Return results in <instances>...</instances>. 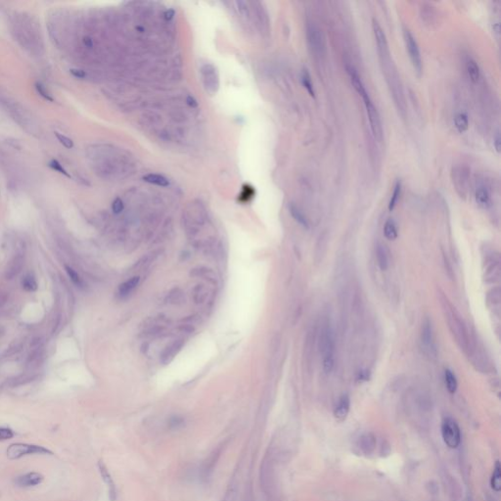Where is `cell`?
<instances>
[{"mask_svg": "<svg viewBox=\"0 0 501 501\" xmlns=\"http://www.w3.org/2000/svg\"><path fill=\"white\" fill-rule=\"evenodd\" d=\"M440 301L443 306V311L445 313L446 320L448 321L449 324V328L451 329V333L456 340V343L461 349L467 351L469 347L468 334L465 325L460 318L459 313L456 311L455 307H453L451 301L448 300V298L443 293L440 294Z\"/></svg>", "mask_w": 501, "mask_h": 501, "instance_id": "obj_1", "label": "cell"}, {"mask_svg": "<svg viewBox=\"0 0 501 501\" xmlns=\"http://www.w3.org/2000/svg\"><path fill=\"white\" fill-rule=\"evenodd\" d=\"M381 64L383 66V70L386 76V81L388 83V85L391 89L392 95L394 97L395 103L401 112V116H405V101L403 96V91L401 87V80L398 75V72L396 68L393 65V62L391 61V57H384L380 58Z\"/></svg>", "mask_w": 501, "mask_h": 501, "instance_id": "obj_2", "label": "cell"}, {"mask_svg": "<svg viewBox=\"0 0 501 501\" xmlns=\"http://www.w3.org/2000/svg\"><path fill=\"white\" fill-rule=\"evenodd\" d=\"M319 349L322 354V366L325 373L332 372L335 365L334 358V340L330 328L325 327L320 334L319 338Z\"/></svg>", "mask_w": 501, "mask_h": 501, "instance_id": "obj_3", "label": "cell"}, {"mask_svg": "<svg viewBox=\"0 0 501 501\" xmlns=\"http://www.w3.org/2000/svg\"><path fill=\"white\" fill-rule=\"evenodd\" d=\"M470 168L465 165H457L451 169V180L458 196L466 199L470 187Z\"/></svg>", "mask_w": 501, "mask_h": 501, "instance_id": "obj_4", "label": "cell"}, {"mask_svg": "<svg viewBox=\"0 0 501 501\" xmlns=\"http://www.w3.org/2000/svg\"><path fill=\"white\" fill-rule=\"evenodd\" d=\"M359 96H361L362 100L364 102L373 136L377 141L381 142L383 140V127H382V123H381V118H380L379 112L375 108L367 90L364 91L363 93H361Z\"/></svg>", "mask_w": 501, "mask_h": 501, "instance_id": "obj_5", "label": "cell"}, {"mask_svg": "<svg viewBox=\"0 0 501 501\" xmlns=\"http://www.w3.org/2000/svg\"><path fill=\"white\" fill-rule=\"evenodd\" d=\"M6 453H7V457L10 460H16V459H19L23 456L35 455V454L53 455V452L44 447H41V446H37V445H30V444H22V443L12 444L7 449Z\"/></svg>", "mask_w": 501, "mask_h": 501, "instance_id": "obj_6", "label": "cell"}, {"mask_svg": "<svg viewBox=\"0 0 501 501\" xmlns=\"http://www.w3.org/2000/svg\"><path fill=\"white\" fill-rule=\"evenodd\" d=\"M307 42L312 52L316 56H322L325 53V38L322 30L314 23H308L306 27Z\"/></svg>", "mask_w": 501, "mask_h": 501, "instance_id": "obj_7", "label": "cell"}, {"mask_svg": "<svg viewBox=\"0 0 501 501\" xmlns=\"http://www.w3.org/2000/svg\"><path fill=\"white\" fill-rule=\"evenodd\" d=\"M403 38H404L406 50L408 53L409 59L411 61V64H412L415 72L420 76L422 73V70H423V63H422V57L420 54L417 42L408 30H404Z\"/></svg>", "mask_w": 501, "mask_h": 501, "instance_id": "obj_8", "label": "cell"}, {"mask_svg": "<svg viewBox=\"0 0 501 501\" xmlns=\"http://www.w3.org/2000/svg\"><path fill=\"white\" fill-rule=\"evenodd\" d=\"M442 434L445 444L450 449H456L461 441L460 429L457 423L451 419L446 418L442 425Z\"/></svg>", "mask_w": 501, "mask_h": 501, "instance_id": "obj_9", "label": "cell"}, {"mask_svg": "<svg viewBox=\"0 0 501 501\" xmlns=\"http://www.w3.org/2000/svg\"><path fill=\"white\" fill-rule=\"evenodd\" d=\"M421 343H422L424 350L429 355L436 356L437 349H436V344H435L433 326H432V322L428 318H426L425 321L422 323Z\"/></svg>", "mask_w": 501, "mask_h": 501, "instance_id": "obj_10", "label": "cell"}, {"mask_svg": "<svg viewBox=\"0 0 501 501\" xmlns=\"http://www.w3.org/2000/svg\"><path fill=\"white\" fill-rule=\"evenodd\" d=\"M372 30H373L374 38L376 41L379 57L390 56V49H389V44L387 42L386 35H385L382 27L380 26L379 22L376 19H373V21H372Z\"/></svg>", "mask_w": 501, "mask_h": 501, "instance_id": "obj_11", "label": "cell"}, {"mask_svg": "<svg viewBox=\"0 0 501 501\" xmlns=\"http://www.w3.org/2000/svg\"><path fill=\"white\" fill-rule=\"evenodd\" d=\"M98 469H99V473H100L101 478L103 480V482L105 483V485L107 486L108 488V493H109V499L111 501H117V497H118V492H117V487L115 485V482L107 468V466L104 464V462L100 460L98 462Z\"/></svg>", "mask_w": 501, "mask_h": 501, "instance_id": "obj_12", "label": "cell"}, {"mask_svg": "<svg viewBox=\"0 0 501 501\" xmlns=\"http://www.w3.org/2000/svg\"><path fill=\"white\" fill-rule=\"evenodd\" d=\"M184 346V341L182 339H177V340H174L173 342H171L169 345H167L165 350L163 351V352L161 353V357H160V361L166 365V364H168L174 357L175 355L181 351L182 347Z\"/></svg>", "mask_w": 501, "mask_h": 501, "instance_id": "obj_13", "label": "cell"}, {"mask_svg": "<svg viewBox=\"0 0 501 501\" xmlns=\"http://www.w3.org/2000/svg\"><path fill=\"white\" fill-rule=\"evenodd\" d=\"M44 480L43 475L38 472H31L28 474H25L21 477H18L15 480V483L17 486L21 488H29V487H36L41 485Z\"/></svg>", "mask_w": 501, "mask_h": 501, "instance_id": "obj_14", "label": "cell"}, {"mask_svg": "<svg viewBox=\"0 0 501 501\" xmlns=\"http://www.w3.org/2000/svg\"><path fill=\"white\" fill-rule=\"evenodd\" d=\"M24 260H25V258H24V255L22 253L16 254L10 260V262L7 264V267H6V270H5V277L7 279H12L16 275H18V273L23 268Z\"/></svg>", "mask_w": 501, "mask_h": 501, "instance_id": "obj_15", "label": "cell"}, {"mask_svg": "<svg viewBox=\"0 0 501 501\" xmlns=\"http://www.w3.org/2000/svg\"><path fill=\"white\" fill-rule=\"evenodd\" d=\"M420 17L426 25H434L438 20V12L430 3L422 4L420 8Z\"/></svg>", "mask_w": 501, "mask_h": 501, "instance_id": "obj_16", "label": "cell"}, {"mask_svg": "<svg viewBox=\"0 0 501 501\" xmlns=\"http://www.w3.org/2000/svg\"><path fill=\"white\" fill-rule=\"evenodd\" d=\"M350 406H351L350 398L348 396H343L339 400L335 409H334L335 418L340 422L344 421L350 412Z\"/></svg>", "mask_w": 501, "mask_h": 501, "instance_id": "obj_17", "label": "cell"}, {"mask_svg": "<svg viewBox=\"0 0 501 501\" xmlns=\"http://www.w3.org/2000/svg\"><path fill=\"white\" fill-rule=\"evenodd\" d=\"M139 282H140L139 276H133V277L127 279L126 281H125L124 283H122L119 286V290H118L119 296L121 298L128 297L137 288V286L139 285Z\"/></svg>", "mask_w": 501, "mask_h": 501, "instance_id": "obj_18", "label": "cell"}, {"mask_svg": "<svg viewBox=\"0 0 501 501\" xmlns=\"http://www.w3.org/2000/svg\"><path fill=\"white\" fill-rule=\"evenodd\" d=\"M466 69H467V73H468L470 80L475 84L478 83L480 80L481 74H480V68H479L477 62L474 61L472 58H469L466 63Z\"/></svg>", "mask_w": 501, "mask_h": 501, "instance_id": "obj_19", "label": "cell"}, {"mask_svg": "<svg viewBox=\"0 0 501 501\" xmlns=\"http://www.w3.org/2000/svg\"><path fill=\"white\" fill-rule=\"evenodd\" d=\"M376 254H377V261H378L379 267L382 270H387L390 262H389V254H388V251L386 250L385 246L379 245L376 250Z\"/></svg>", "mask_w": 501, "mask_h": 501, "instance_id": "obj_20", "label": "cell"}, {"mask_svg": "<svg viewBox=\"0 0 501 501\" xmlns=\"http://www.w3.org/2000/svg\"><path fill=\"white\" fill-rule=\"evenodd\" d=\"M289 210H290V213L293 216V218L299 224H301V226H303L304 228H308L309 227V223H308L307 218L305 217V215L301 212V209L297 206H295L294 204H291L289 206Z\"/></svg>", "mask_w": 501, "mask_h": 501, "instance_id": "obj_21", "label": "cell"}, {"mask_svg": "<svg viewBox=\"0 0 501 501\" xmlns=\"http://www.w3.org/2000/svg\"><path fill=\"white\" fill-rule=\"evenodd\" d=\"M143 179H144V181L151 183V184H154V185H157V186L167 187L169 185L168 179L167 177H165L164 175H161V174L149 173V174H146L143 177Z\"/></svg>", "mask_w": 501, "mask_h": 501, "instance_id": "obj_22", "label": "cell"}, {"mask_svg": "<svg viewBox=\"0 0 501 501\" xmlns=\"http://www.w3.org/2000/svg\"><path fill=\"white\" fill-rule=\"evenodd\" d=\"M475 199L477 204H479L481 207H488L491 203V195L489 190L486 187H479L476 190L475 193Z\"/></svg>", "mask_w": 501, "mask_h": 501, "instance_id": "obj_23", "label": "cell"}, {"mask_svg": "<svg viewBox=\"0 0 501 501\" xmlns=\"http://www.w3.org/2000/svg\"><path fill=\"white\" fill-rule=\"evenodd\" d=\"M384 235L385 237L390 240V241H394L398 238V228H397V225L395 223L394 220L392 219H389L386 223H385V226H384Z\"/></svg>", "mask_w": 501, "mask_h": 501, "instance_id": "obj_24", "label": "cell"}, {"mask_svg": "<svg viewBox=\"0 0 501 501\" xmlns=\"http://www.w3.org/2000/svg\"><path fill=\"white\" fill-rule=\"evenodd\" d=\"M445 383H446V387H447L448 391L451 394H454L456 392L457 387H458L457 379H456L455 374L450 369H446V371H445Z\"/></svg>", "mask_w": 501, "mask_h": 501, "instance_id": "obj_25", "label": "cell"}, {"mask_svg": "<svg viewBox=\"0 0 501 501\" xmlns=\"http://www.w3.org/2000/svg\"><path fill=\"white\" fill-rule=\"evenodd\" d=\"M454 125L459 132H461V133L465 132L469 127V122H468L467 116L463 113L457 114L454 118Z\"/></svg>", "mask_w": 501, "mask_h": 501, "instance_id": "obj_26", "label": "cell"}, {"mask_svg": "<svg viewBox=\"0 0 501 501\" xmlns=\"http://www.w3.org/2000/svg\"><path fill=\"white\" fill-rule=\"evenodd\" d=\"M491 485H492V488L496 492H500L501 491V463L499 461L496 464V467H495V470H494V473H493V476H492V480H491Z\"/></svg>", "mask_w": 501, "mask_h": 501, "instance_id": "obj_27", "label": "cell"}, {"mask_svg": "<svg viewBox=\"0 0 501 501\" xmlns=\"http://www.w3.org/2000/svg\"><path fill=\"white\" fill-rule=\"evenodd\" d=\"M301 84L304 86V88L307 90V92L309 93V95L311 97H314L315 96L314 87H313L310 76H309V74H308V72L306 70H302V72H301Z\"/></svg>", "mask_w": 501, "mask_h": 501, "instance_id": "obj_28", "label": "cell"}, {"mask_svg": "<svg viewBox=\"0 0 501 501\" xmlns=\"http://www.w3.org/2000/svg\"><path fill=\"white\" fill-rule=\"evenodd\" d=\"M22 285H23V288L26 291H29V292H34V291H36L38 289L37 280L31 274H28V275H26L24 277V279L22 281Z\"/></svg>", "mask_w": 501, "mask_h": 501, "instance_id": "obj_29", "label": "cell"}, {"mask_svg": "<svg viewBox=\"0 0 501 501\" xmlns=\"http://www.w3.org/2000/svg\"><path fill=\"white\" fill-rule=\"evenodd\" d=\"M401 194V182L400 180H398V181H397V183H396V185H395V189H394L393 195H392L391 200H390V203H389V209H390L391 211H392V210L396 208V206H397L398 202L400 200Z\"/></svg>", "mask_w": 501, "mask_h": 501, "instance_id": "obj_30", "label": "cell"}, {"mask_svg": "<svg viewBox=\"0 0 501 501\" xmlns=\"http://www.w3.org/2000/svg\"><path fill=\"white\" fill-rule=\"evenodd\" d=\"M35 86H36V89H37L38 93H39V94H40L42 98H44L45 100L49 101V102H53V101H54V98L51 96L49 91L45 88V86H44L42 83L37 82V83H36V84H35Z\"/></svg>", "mask_w": 501, "mask_h": 501, "instance_id": "obj_31", "label": "cell"}, {"mask_svg": "<svg viewBox=\"0 0 501 501\" xmlns=\"http://www.w3.org/2000/svg\"><path fill=\"white\" fill-rule=\"evenodd\" d=\"M54 134H55L56 138L58 139V141H59V142H60V143H61V144L65 147V148H67V149H72V148L74 147V141H73L70 137H68V136L64 135L63 133L57 132V131H56Z\"/></svg>", "mask_w": 501, "mask_h": 501, "instance_id": "obj_32", "label": "cell"}, {"mask_svg": "<svg viewBox=\"0 0 501 501\" xmlns=\"http://www.w3.org/2000/svg\"><path fill=\"white\" fill-rule=\"evenodd\" d=\"M48 166L50 167L52 169H54V170L58 171L59 173H61V174L65 175V176H67V177L71 178V175L69 174V172H68V171L64 168V167H63V166H62V165H61V164H60L57 160H55V159L51 160L50 162L48 163Z\"/></svg>", "mask_w": 501, "mask_h": 501, "instance_id": "obj_33", "label": "cell"}, {"mask_svg": "<svg viewBox=\"0 0 501 501\" xmlns=\"http://www.w3.org/2000/svg\"><path fill=\"white\" fill-rule=\"evenodd\" d=\"M168 425H169L170 429L177 430L184 425V418L181 416H177V415L172 416V417H170V419L168 421Z\"/></svg>", "mask_w": 501, "mask_h": 501, "instance_id": "obj_34", "label": "cell"}, {"mask_svg": "<svg viewBox=\"0 0 501 501\" xmlns=\"http://www.w3.org/2000/svg\"><path fill=\"white\" fill-rule=\"evenodd\" d=\"M488 301L489 303H492L494 307H499L500 304H501V292H500V289H496V290H493L492 291V294L489 295L488 297Z\"/></svg>", "mask_w": 501, "mask_h": 501, "instance_id": "obj_35", "label": "cell"}, {"mask_svg": "<svg viewBox=\"0 0 501 501\" xmlns=\"http://www.w3.org/2000/svg\"><path fill=\"white\" fill-rule=\"evenodd\" d=\"M65 267H66V270H67V272H68V274H69V276H70L71 280H72V281H73L76 285L81 286L83 282H82V278H81V276L79 275V273H78L75 269H73L72 267H70V266H68V265H66Z\"/></svg>", "mask_w": 501, "mask_h": 501, "instance_id": "obj_36", "label": "cell"}, {"mask_svg": "<svg viewBox=\"0 0 501 501\" xmlns=\"http://www.w3.org/2000/svg\"><path fill=\"white\" fill-rule=\"evenodd\" d=\"M124 208H125L124 202L120 198H117L112 204V209H113L114 213H116V214L121 213L124 210Z\"/></svg>", "mask_w": 501, "mask_h": 501, "instance_id": "obj_37", "label": "cell"}, {"mask_svg": "<svg viewBox=\"0 0 501 501\" xmlns=\"http://www.w3.org/2000/svg\"><path fill=\"white\" fill-rule=\"evenodd\" d=\"M14 437V433L11 429L8 428H0V441H7Z\"/></svg>", "mask_w": 501, "mask_h": 501, "instance_id": "obj_38", "label": "cell"}, {"mask_svg": "<svg viewBox=\"0 0 501 501\" xmlns=\"http://www.w3.org/2000/svg\"><path fill=\"white\" fill-rule=\"evenodd\" d=\"M70 72L77 79H84L86 77V73L82 69H71Z\"/></svg>", "mask_w": 501, "mask_h": 501, "instance_id": "obj_39", "label": "cell"}, {"mask_svg": "<svg viewBox=\"0 0 501 501\" xmlns=\"http://www.w3.org/2000/svg\"><path fill=\"white\" fill-rule=\"evenodd\" d=\"M492 26H493V33L495 34V36L499 40L500 37H501V21L500 20L494 21V23H493Z\"/></svg>", "mask_w": 501, "mask_h": 501, "instance_id": "obj_40", "label": "cell"}, {"mask_svg": "<svg viewBox=\"0 0 501 501\" xmlns=\"http://www.w3.org/2000/svg\"><path fill=\"white\" fill-rule=\"evenodd\" d=\"M494 146H495V148H496V150H497V152H498V153H500V152H501V133H500V132H498V133L496 134V136H495V141H494Z\"/></svg>", "mask_w": 501, "mask_h": 501, "instance_id": "obj_41", "label": "cell"}, {"mask_svg": "<svg viewBox=\"0 0 501 501\" xmlns=\"http://www.w3.org/2000/svg\"><path fill=\"white\" fill-rule=\"evenodd\" d=\"M238 5L240 6L239 7V10L241 12V14L244 16V17H248L249 16V11L248 9L246 8L245 6V2H238Z\"/></svg>", "mask_w": 501, "mask_h": 501, "instance_id": "obj_42", "label": "cell"}, {"mask_svg": "<svg viewBox=\"0 0 501 501\" xmlns=\"http://www.w3.org/2000/svg\"><path fill=\"white\" fill-rule=\"evenodd\" d=\"M84 44L87 47V48H92L93 47V41L89 38V37H85L84 38Z\"/></svg>", "mask_w": 501, "mask_h": 501, "instance_id": "obj_43", "label": "cell"}, {"mask_svg": "<svg viewBox=\"0 0 501 501\" xmlns=\"http://www.w3.org/2000/svg\"><path fill=\"white\" fill-rule=\"evenodd\" d=\"M187 103H188V105H190L191 107H197V106H198L197 101L195 100V99H194V97H192V96H189V97L187 98Z\"/></svg>", "mask_w": 501, "mask_h": 501, "instance_id": "obj_44", "label": "cell"}, {"mask_svg": "<svg viewBox=\"0 0 501 501\" xmlns=\"http://www.w3.org/2000/svg\"><path fill=\"white\" fill-rule=\"evenodd\" d=\"M173 16H174V11L169 10V11H168V12H167V14H166V19H167V20H171V19L173 18Z\"/></svg>", "mask_w": 501, "mask_h": 501, "instance_id": "obj_45", "label": "cell"}]
</instances>
